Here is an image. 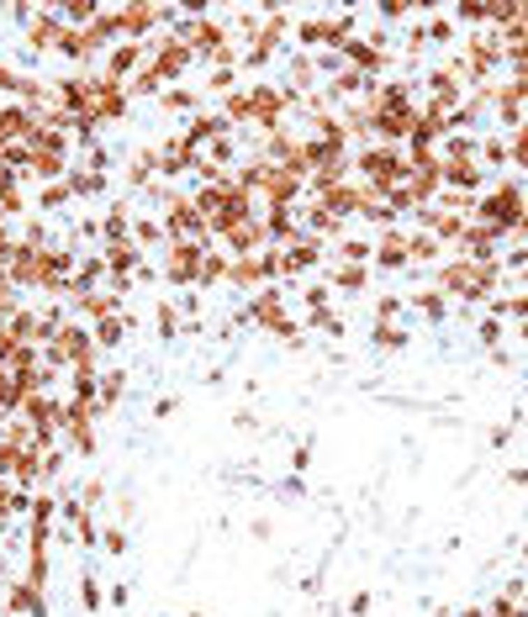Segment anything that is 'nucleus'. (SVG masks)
Returning <instances> with one entry per match:
<instances>
[{
	"instance_id": "obj_1",
	"label": "nucleus",
	"mask_w": 528,
	"mask_h": 617,
	"mask_svg": "<svg viewBox=\"0 0 528 617\" xmlns=\"http://www.w3.org/2000/svg\"><path fill=\"white\" fill-rule=\"evenodd\" d=\"M185 64H191V47L175 37V43H164L159 47V64H154V74L159 80H175V74H185Z\"/></svg>"
},
{
	"instance_id": "obj_2",
	"label": "nucleus",
	"mask_w": 528,
	"mask_h": 617,
	"mask_svg": "<svg viewBox=\"0 0 528 617\" xmlns=\"http://www.w3.org/2000/svg\"><path fill=\"white\" fill-rule=\"evenodd\" d=\"M286 101H291V90H286V95H275V90H254V95H249L254 117H259L264 127H275V121H280V106H286Z\"/></svg>"
},
{
	"instance_id": "obj_3",
	"label": "nucleus",
	"mask_w": 528,
	"mask_h": 617,
	"mask_svg": "<svg viewBox=\"0 0 528 617\" xmlns=\"http://www.w3.org/2000/svg\"><path fill=\"white\" fill-rule=\"evenodd\" d=\"M412 301H418V311H423L428 322H439V317H444V296H439V290H418Z\"/></svg>"
},
{
	"instance_id": "obj_4",
	"label": "nucleus",
	"mask_w": 528,
	"mask_h": 617,
	"mask_svg": "<svg viewBox=\"0 0 528 617\" xmlns=\"http://www.w3.org/2000/svg\"><path fill=\"white\" fill-rule=\"evenodd\" d=\"M375 343H381V348H402V343H407V332H402V327H375Z\"/></svg>"
},
{
	"instance_id": "obj_5",
	"label": "nucleus",
	"mask_w": 528,
	"mask_h": 617,
	"mask_svg": "<svg viewBox=\"0 0 528 617\" xmlns=\"http://www.w3.org/2000/svg\"><path fill=\"white\" fill-rule=\"evenodd\" d=\"M37 201H43V206H64V201H69V185H43Z\"/></svg>"
},
{
	"instance_id": "obj_6",
	"label": "nucleus",
	"mask_w": 528,
	"mask_h": 617,
	"mask_svg": "<svg viewBox=\"0 0 528 617\" xmlns=\"http://www.w3.org/2000/svg\"><path fill=\"white\" fill-rule=\"evenodd\" d=\"M132 237H138V243H159L164 227H159V222H138V227H132Z\"/></svg>"
},
{
	"instance_id": "obj_7",
	"label": "nucleus",
	"mask_w": 528,
	"mask_h": 617,
	"mask_svg": "<svg viewBox=\"0 0 528 617\" xmlns=\"http://www.w3.org/2000/svg\"><path fill=\"white\" fill-rule=\"evenodd\" d=\"M338 290H365V269H338Z\"/></svg>"
},
{
	"instance_id": "obj_8",
	"label": "nucleus",
	"mask_w": 528,
	"mask_h": 617,
	"mask_svg": "<svg viewBox=\"0 0 528 617\" xmlns=\"http://www.w3.org/2000/svg\"><path fill=\"white\" fill-rule=\"evenodd\" d=\"M492 617H528V607H513V602H507V596H497Z\"/></svg>"
},
{
	"instance_id": "obj_9",
	"label": "nucleus",
	"mask_w": 528,
	"mask_h": 617,
	"mask_svg": "<svg viewBox=\"0 0 528 617\" xmlns=\"http://www.w3.org/2000/svg\"><path fill=\"white\" fill-rule=\"evenodd\" d=\"M291 69H296V74H291V80H296V84H312V80H317V74H312V59H296V64H291Z\"/></svg>"
},
{
	"instance_id": "obj_10",
	"label": "nucleus",
	"mask_w": 528,
	"mask_h": 617,
	"mask_svg": "<svg viewBox=\"0 0 528 617\" xmlns=\"http://www.w3.org/2000/svg\"><path fill=\"white\" fill-rule=\"evenodd\" d=\"M164 111H191V95H185V90H169L164 95Z\"/></svg>"
},
{
	"instance_id": "obj_11",
	"label": "nucleus",
	"mask_w": 528,
	"mask_h": 617,
	"mask_svg": "<svg viewBox=\"0 0 528 617\" xmlns=\"http://www.w3.org/2000/svg\"><path fill=\"white\" fill-rule=\"evenodd\" d=\"M159 332H164V338H175V306H169V301L159 306Z\"/></svg>"
},
{
	"instance_id": "obj_12",
	"label": "nucleus",
	"mask_w": 528,
	"mask_h": 617,
	"mask_svg": "<svg viewBox=\"0 0 528 617\" xmlns=\"http://www.w3.org/2000/svg\"><path fill=\"white\" fill-rule=\"evenodd\" d=\"M497 338H502V322L486 317V322H481V343H497Z\"/></svg>"
},
{
	"instance_id": "obj_13",
	"label": "nucleus",
	"mask_w": 528,
	"mask_h": 617,
	"mask_svg": "<svg viewBox=\"0 0 528 617\" xmlns=\"http://www.w3.org/2000/svg\"><path fill=\"white\" fill-rule=\"evenodd\" d=\"M101 544H106V549H111V554H122V549H127V538H122V528H111V533H106V538H101Z\"/></svg>"
},
{
	"instance_id": "obj_14",
	"label": "nucleus",
	"mask_w": 528,
	"mask_h": 617,
	"mask_svg": "<svg viewBox=\"0 0 528 617\" xmlns=\"http://www.w3.org/2000/svg\"><path fill=\"white\" fill-rule=\"evenodd\" d=\"M375 311H381V317H396V311H402V301H396V296H381V301H375Z\"/></svg>"
},
{
	"instance_id": "obj_15",
	"label": "nucleus",
	"mask_w": 528,
	"mask_h": 617,
	"mask_svg": "<svg viewBox=\"0 0 528 617\" xmlns=\"http://www.w3.org/2000/svg\"><path fill=\"white\" fill-rule=\"evenodd\" d=\"M101 496H106V486H101V480H90V486H85V507H96Z\"/></svg>"
},
{
	"instance_id": "obj_16",
	"label": "nucleus",
	"mask_w": 528,
	"mask_h": 617,
	"mask_svg": "<svg viewBox=\"0 0 528 617\" xmlns=\"http://www.w3.org/2000/svg\"><path fill=\"white\" fill-rule=\"evenodd\" d=\"M460 617H486V607H465V612H460Z\"/></svg>"
},
{
	"instance_id": "obj_17",
	"label": "nucleus",
	"mask_w": 528,
	"mask_h": 617,
	"mask_svg": "<svg viewBox=\"0 0 528 617\" xmlns=\"http://www.w3.org/2000/svg\"><path fill=\"white\" fill-rule=\"evenodd\" d=\"M0 253H6V227H0Z\"/></svg>"
},
{
	"instance_id": "obj_18",
	"label": "nucleus",
	"mask_w": 528,
	"mask_h": 617,
	"mask_svg": "<svg viewBox=\"0 0 528 617\" xmlns=\"http://www.w3.org/2000/svg\"><path fill=\"white\" fill-rule=\"evenodd\" d=\"M518 338H528V322H523V327H518Z\"/></svg>"
}]
</instances>
